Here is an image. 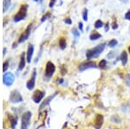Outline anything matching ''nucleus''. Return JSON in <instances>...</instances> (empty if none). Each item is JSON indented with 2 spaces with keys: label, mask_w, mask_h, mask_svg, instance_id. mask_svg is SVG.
Listing matches in <instances>:
<instances>
[{
  "label": "nucleus",
  "mask_w": 130,
  "mask_h": 129,
  "mask_svg": "<svg viewBox=\"0 0 130 129\" xmlns=\"http://www.w3.org/2000/svg\"><path fill=\"white\" fill-rule=\"evenodd\" d=\"M106 46V43H102L98 44L97 46H95L93 49H88L87 52H86V57H87L88 60H90L92 58H96L98 57L102 53V51L104 50Z\"/></svg>",
  "instance_id": "f257e3e1"
},
{
  "label": "nucleus",
  "mask_w": 130,
  "mask_h": 129,
  "mask_svg": "<svg viewBox=\"0 0 130 129\" xmlns=\"http://www.w3.org/2000/svg\"><path fill=\"white\" fill-rule=\"evenodd\" d=\"M27 10H28V5H27L26 4L21 5L18 13H17L13 17L14 22L17 23V22H20V21L24 20L27 15Z\"/></svg>",
  "instance_id": "f03ea898"
},
{
  "label": "nucleus",
  "mask_w": 130,
  "mask_h": 129,
  "mask_svg": "<svg viewBox=\"0 0 130 129\" xmlns=\"http://www.w3.org/2000/svg\"><path fill=\"white\" fill-rule=\"evenodd\" d=\"M31 113L30 112H25L23 114L22 117V125H21V129H28L29 126H30V120L31 118Z\"/></svg>",
  "instance_id": "7ed1b4c3"
},
{
  "label": "nucleus",
  "mask_w": 130,
  "mask_h": 129,
  "mask_svg": "<svg viewBox=\"0 0 130 129\" xmlns=\"http://www.w3.org/2000/svg\"><path fill=\"white\" fill-rule=\"evenodd\" d=\"M10 101L12 103H19V102H21V101H23V97L18 91L14 90L10 93Z\"/></svg>",
  "instance_id": "20e7f679"
},
{
  "label": "nucleus",
  "mask_w": 130,
  "mask_h": 129,
  "mask_svg": "<svg viewBox=\"0 0 130 129\" xmlns=\"http://www.w3.org/2000/svg\"><path fill=\"white\" fill-rule=\"evenodd\" d=\"M14 79H15V77H14V75L12 74V73L8 72V73H5V74L4 75L3 82L7 87H10L12 84H13Z\"/></svg>",
  "instance_id": "39448f33"
},
{
  "label": "nucleus",
  "mask_w": 130,
  "mask_h": 129,
  "mask_svg": "<svg viewBox=\"0 0 130 129\" xmlns=\"http://www.w3.org/2000/svg\"><path fill=\"white\" fill-rule=\"evenodd\" d=\"M56 71V67L54 65V63H52L51 62H48L45 67V76H47L48 78L52 77L53 74Z\"/></svg>",
  "instance_id": "423d86ee"
},
{
  "label": "nucleus",
  "mask_w": 130,
  "mask_h": 129,
  "mask_svg": "<svg viewBox=\"0 0 130 129\" xmlns=\"http://www.w3.org/2000/svg\"><path fill=\"white\" fill-rule=\"evenodd\" d=\"M95 68H97L95 62H94L92 61H87V62H84L82 64H80V66H79V70H80V71H84L86 69Z\"/></svg>",
  "instance_id": "0eeeda50"
},
{
  "label": "nucleus",
  "mask_w": 130,
  "mask_h": 129,
  "mask_svg": "<svg viewBox=\"0 0 130 129\" xmlns=\"http://www.w3.org/2000/svg\"><path fill=\"white\" fill-rule=\"evenodd\" d=\"M31 28H32V24H30L28 27L26 28L24 32L22 33V35L20 36L19 39H18V43H24V41H26L28 39V37L30 36V32H31Z\"/></svg>",
  "instance_id": "6e6552de"
},
{
  "label": "nucleus",
  "mask_w": 130,
  "mask_h": 129,
  "mask_svg": "<svg viewBox=\"0 0 130 129\" xmlns=\"http://www.w3.org/2000/svg\"><path fill=\"white\" fill-rule=\"evenodd\" d=\"M44 95H45V93L43 92V91L36 90L34 92V94H33V95H32V100L34 101L35 103H39L42 100H43Z\"/></svg>",
  "instance_id": "1a4fd4ad"
},
{
  "label": "nucleus",
  "mask_w": 130,
  "mask_h": 129,
  "mask_svg": "<svg viewBox=\"0 0 130 129\" xmlns=\"http://www.w3.org/2000/svg\"><path fill=\"white\" fill-rule=\"evenodd\" d=\"M104 122V118L103 115L102 114H96L95 121H94V126L95 129H101V127L102 126Z\"/></svg>",
  "instance_id": "9d476101"
},
{
  "label": "nucleus",
  "mask_w": 130,
  "mask_h": 129,
  "mask_svg": "<svg viewBox=\"0 0 130 129\" xmlns=\"http://www.w3.org/2000/svg\"><path fill=\"white\" fill-rule=\"evenodd\" d=\"M36 76H37V70L34 69L32 73V76H31V78L29 80V82H27V84H26V87L29 90H31V89L34 88L35 83H36Z\"/></svg>",
  "instance_id": "9b49d317"
},
{
  "label": "nucleus",
  "mask_w": 130,
  "mask_h": 129,
  "mask_svg": "<svg viewBox=\"0 0 130 129\" xmlns=\"http://www.w3.org/2000/svg\"><path fill=\"white\" fill-rule=\"evenodd\" d=\"M33 53H34V46L32 44H30L28 47V50H27V62H30L31 59L33 57Z\"/></svg>",
  "instance_id": "f8f14e48"
},
{
  "label": "nucleus",
  "mask_w": 130,
  "mask_h": 129,
  "mask_svg": "<svg viewBox=\"0 0 130 129\" xmlns=\"http://www.w3.org/2000/svg\"><path fill=\"white\" fill-rule=\"evenodd\" d=\"M121 62L123 66H125L127 62V51H122L121 54Z\"/></svg>",
  "instance_id": "ddd939ff"
},
{
  "label": "nucleus",
  "mask_w": 130,
  "mask_h": 129,
  "mask_svg": "<svg viewBox=\"0 0 130 129\" xmlns=\"http://www.w3.org/2000/svg\"><path fill=\"white\" fill-rule=\"evenodd\" d=\"M102 37V35L100 34V33H98L97 31H93V32L90 34L89 36V39L91 41H95L97 40V39H99Z\"/></svg>",
  "instance_id": "4468645a"
},
{
  "label": "nucleus",
  "mask_w": 130,
  "mask_h": 129,
  "mask_svg": "<svg viewBox=\"0 0 130 129\" xmlns=\"http://www.w3.org/2000/svg\"><path fill=\"white\" fill-rule=\"evenodd\" d=\"M9 119H10V126L12 128H15L16 127V125L18 124V117H14L12 115H9Z\"/></svg>",
  "instance_id": "2eb2a0df"
},
{
  "label": "nucleus",
  "mask_w": 130,
  "mask_h": 129,
  "mask_svg": "<svg viewBox=\"0 0 130 129\" xmlns=\"http://www.w3.org/2000/svg\"><path fill=\"white\" fill-rule=\"evenodd\" d=\"M25 56L24 54H22L20 57V62H19V65H18V68L21 70L23 69L24 67H25Z\"/></svg>",
  "instance_id": "dca6fc26"
},
{
  "label": "nucleus",
  "mask_w": 130,
  "mask_h": 129,
  "mask_svg": "<svg viewBox=\"0 0 130 129\" xmlns=\"http://www.w3.org/2000/svg\"><path fill=\"white\" fill-rule=\"evenodd\" d=\"M11 4V0H4L3 2V12H6L7 10L9 9Z\"/></svg>",
  "instance_id": "f3484780"
},
{
  "label": "nucleus",
  "mask_w": 130,
  "mask_h": 129,
  "mask_svg": "<svg viewBox=\"0 0 130 129\" xmlns=\"http://www.w3.org/2000/svg\"><path fill=\"white\" fill-rule=\"evenodd\" d=\"M56 94H55V95H52V96H50V97H48V98L46 99L45 101H44V102H43V104H42V105H41V107H40V109H43V107H46V106H47L48 104H49V103L50 102V101H51V100H53V98H54V97L56 96Z\"/></svg>",
  "instance_id": "a211bd4d"
},
{
  "label": "nucleus",
  "mask_w": 130,
  "mask_h": 129,
  "mask_svg": "<svg viewBox=\"0 0 130 129\" xmlns=\"http://www.w3.org/2000/svg\"><path fill=\"white\" fill-rule=\"evenodd\" d=\"M59 46L62 49H64L67 47V43H66V39L64 37H61L59 39Z\"/></svg>",
  "instance_id": "6ab92c4d"
},
{
  "label": "nucleus",
  "mask_w": 130,
  "mask_h": 129,
  "mask_svg": "<svg viewBox=\"0 0 130 129\" xmlns=\"http://www.w3.org/2000/svg\"><path fill=\"white\" fill-rule=\"evenodd\" d=\"M117 44H118V41H117L116 39H112V40H110L108 42V46L109 48H115Z\"/></svg>",
  "instance_id": "aec40b11"
},
{
  "label": "nucleus",
  "mask_w": 130,
  "mask_h": 129,
  "mask_svg": "<svg viewBox=\"0 0 130 129\" xmlns=\"http://www.w3.org/2000/svg\"><path fill=\"white\" fill-rule=\"evenodd\" d=\"M102 27H103V22L100 19L96 20L95 23V29H101Z\"/></svg>",
  "instance_id": "412c9836"
},
{
  "label": "nucleus",
  "mask_w": 130,
  "mask_h": 129,
  "mask_svg": "<svg viewBox=\"0 0 130 129\" xmlns=\"http://www.w3.org/2000/svg\"><path fill=\"white\" fill-rule=\"evenodd\" d=\"M106 67H107V61L105 59H102L99 63V68H102V69H104V68H106Z\"/></svg>",
  "instance_id": "4be33fe9"
},
{
  "label": "nucleus",
  "mask_w": 130,
  "mask_h": 129,
  "mask_svg": "<svg viewBox=\"0 0 130 129\" xmlns=\"http://www.w3.org/2000/svg\"><path fill=\"white\" fill-rule=\"evenodd\" d=\"M88 16H89V12H88L87 8H85L83 11V20L86 21V22L88 21Z\"/></svg>",
  "instance_id": "5701e85b"
},
{
  "label": "nucleus",
  "mask_w": 130,
  "mask_h": 129,
  "mask_svg": "<svg viewBox=\"0 0 130 129\" xmlns=\"http://www.w3.org/2000/svg\"><path fill=\"white\" fill-rule=\"evenodd\" d=\"M72 34L74 35V36L75 37V38H79L80 37V32L78 31V30L77 29H75V28H73L72 29Z\"/></svg>",
  "instance_id": "b1692460"
},
{
  "label": "nucleus",
  "mask_w": 130,
  "mask_h": 129,
  "mask_svg": "<svg viewBox=\"0 0 130 129\" xmlns=\"http://www.w3.org/2000/svg\"><path fill=\"white\" fill-rule=\"evenodd\" d=\"M50 16H51L50 12H47V13H46L45 15H43V17H42V19H41V23H43L45 20H47Z\"/></svg>",
  "instance_id": "393cba45"
},
{
  "label": "nucleus",
  "mask_w": 130,
  "mask_h": 129,
  "mask_svg": "<svg viewBox=\"0 0 130 129\" xmlns=\"http://www.w3.org/2000/svg\"><path fill=\"white\" fill-rule=\"evenodd\" d=\"M115 57V52H113V51L109 52V53L108 54V56H107V57H108V59H113Z\"/></svg>",
  "instance_id": "a878e982"
},
{
  "label": "nucleus",
  "mask_w": 130,
  "mask_h": 129,
  "mask_svg": "<svg viewBox=\"0 0 130 129\" xmlns=\"http://www.w3.org/2000/svg\"><path fill=\"white\" fill-rule=\"evenodd\" d=\"M63 22L67 24H70H70H72V20H71V18H70V17L65 18V19L63 20Z\"/></svg>",
  "instance_id": "bb28decb"
},
{
  "label": "nucleus",
  "mask_w": 130,
  "mask_h": 129,
  "mask_svg": "<svg viewBox=\"0 0 130 129\" xmlns=\"http://www.w3.org/2000/svg\"><path fill=\"white\" fill-rule=\"evenodd\" d=\"M112 29H113V30H117V29H118V24H117L116 20H115L114 22H113V24H112Z\"/></svg>",
  "instance_id": "cd10ccee"
},
{
  "label": "nucleus",
  "mask_w": 130,
  "mask_h": 129,
  "mask_svg": "<svg viewBox=\"0 0 130 129\" xmlns=\"http://www.w3.org/2000/svg\"><path fill=\"white\" fill-rule=\"evenodd\" d=\"M8 66H9V62H5V63H4V65H3V70H4V71H6V70H7Z\"/></svg>",
  "instance_id": "c85d7f7f"
},
{
  "label": "nucleus",
  "mask_w": 130,
  "mask_h": 129,
  "mask_svg": "<svg viewBox=\"0 0 130 129\" xmlns=\"http://www.w3.org/2000/svg\"><path fill=\"white\" fill-rule=\"evenodd\" d=\"M126 83L128 87H130V75H127L126 77Z\"/></svg>",
  "instance_id": "c756f323"
},
{
  "label": "nucleus",
  "mask_w": 130,
  "mask_h": 129,
  "mask_svg": "<svg viewBox=\"0 0 130 129\" xmlns=\"http://www.w3.org/2000/svg\"><path fill=\"white\" fill-rule=\"evenodd\" d=\"M125 18L127 20H128V21H130V10H128L127 11V13L125 14Z\"/></svg>",
  "instance_id": "7c9ffc66"
},
{
  "label": "nucleus",
  "mask_w": 130,
  "mask_h": 129,
  "mask_svg": "<svg viewBox=\"0 0 130 129\" xmlns=\"http://www.w3.org/2000/svg\"><path fill=\"white\" fill-rule=\"evenodd\" d=\"M56 0H50V8H52L54 6V5H55V3H56Z\"/></svg>",
  "instance_id": "2f4dec72"
},
{
  "label": "nucleus",
  "mask_w": 130,
  "mask_h": 129,
  "mask_svg": "<svg viewBox=\"0 0 130 129\" xmlns=\"http://www.w3.org/2000/svg\"><path fill=\"white\" fill-rule=\"evenodd\" d=\"M78 27H79V30H80L81 31H83V23L80 22L78 24Z\"/></svg>",
  "instance_id": "473e14b6"
},
{
  "label": "nucleus",
  "mask_w": 130,
  "mask_h": 129,
  "mask_svg": "<svg viewBox=\"0 0 130 129\" xmlns=\"http://www.w3.org/2000/svg\"><path fill=\"white\" fill-rule=\"evenodd\" d=\"M108 30H109V24H108V23H107L106 25H105V31H106V32H108Z\"/></svg>",
  "instance_id": "72a5a7b5"
},
{
  "label": "nucleus",
  "mask_w": 130,
  "mask_h": 129,
  "mask_svg": "<svg viewBox=\"0 0 130 129\" xmlns=\"http://www.w3.org/2000/svg\"><path fill=\"white\" fill-rule=\"evenodd\" d=\"M33 1H35V2H41V0H33Z\"/></svg>",
  "instance_id": "f704fd0d"
},
{
  "label": "nucleus",
  "mask_w": 130,
  "mask_h": 129,
  "mask_svg": "<svg viewBox=\"0 0 130 129\" xmlns=\"http://www.w3.org/2000/svg\"><path fill=\"white\" fill-rule=\"evenodd\" d=\"M128 52H129V54H130V46L128 47Z\"/></svg>",
  "instance_id": "c9c22d12"
}]
</instances>
